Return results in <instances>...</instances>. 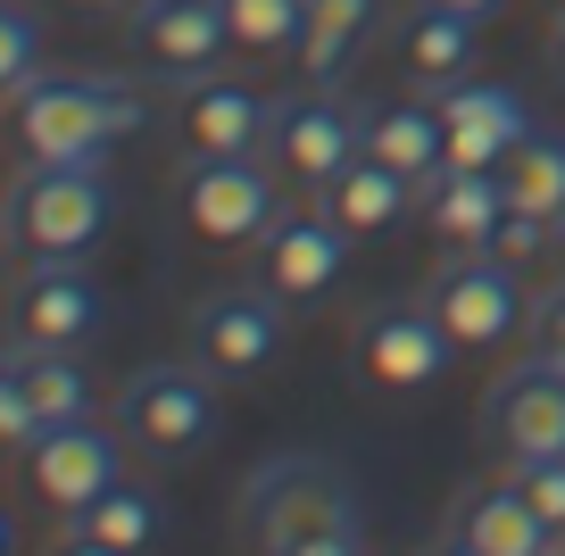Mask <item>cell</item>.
Masks as SVG:
<instances>
[{
	"label": "cell",
	"mask_w": 565,
	"mask_h": 556,
	"mask_svg": "<svg viewBox=\"0 0 565 556\" xmlns=\"http://www.w3.org/2000/svg\"><path fill=\"white\" fill-rule=\"evenodd\" d=\"M508 167H441V174H424L416 183V216L433 242L449 249H491L499 216H508Z\"/></svg>",
	"instance_id": "19"
},
{
	"label": "cell",
	"mask_w": 565,
	"mask_h": 556,
	"mask_svg": "<svg viewBox=\"0 0 565 556\" xmlns=\"http://www.w3.org/2000/svg\"><path fill=\"white\" fill-rule=\"evenodd\" d=\"M233 51H300L308 0H225Z\"/></svg>",
	"instance_id": "26"
},
{
	"label": "cell",
	"mask_w": 565,
	"mask_h": 556,
	"mask_svg": "<svg viewBox=\"0 0 565 556\" xmlns=\"http://www.w3.org/2000/svg\"><path fill=\"white\" fill-rule=\"evenodd\" d=\"M458 357H466L458 332L433 308H374L366 324H358V365H366V383H383V391H433Z\"/></svg>",
	"instance_id": "14"
},
{
	"label": "cell",
	"mask_w": 565,
	"mask_h": 556,
	"mask_svg": "<svg viewBox=\"0 0 565 556\" xmlns=\"http://www.w3.org/2000/svg\"><path fill=\"white\" fill-rule=\"evenodd\" d=\"M350 242H358V233L341 225L324 200H317V209H282L275 225L258 233V282L275 299H291V308H308V299H324L341 282Z\"/></svg>",
	"instance_id": "9"
},
{
	"label": "cell",
	"mask_w": 565,
	"mask_h": 556,
	"mask_svg": "<svg viewBox=\"0 0 565 556\" xmlns=\"http://www.w3.org/2000/svg\"><path fill=\"white\" fill-rule=\"evenodd\" d=\"M67 9H134V0H67Z\"/></svg>",
	"instance_id": "33"
},
{
	"label": "cell",
	"mask_w": 565,
	"mask_h": 556,
	"mask_svg": "<svg viewBox=\"0 0 565 556\" xmlns=\"http://www.w3.org/2000/svg\"><path fill=\"white\" fill-rule=\"evenodd\" d=\"M275 108L282 100L233 84V75H209V84L183 92V150H192V158H266V141H275Z\"/></svg>",
	"instance_id": "18"
},
{
	"label": "cell",
	"mask_w": 565,
	"mask_h": 556,
	"mask_svg": "<svg viewBox=\"0 0 565 556\" xmlns=\"http://www.w3.org/2000/svg\"><path fill=\"white\" fill-rule=\"evenodd\" d=\"M233 539L275 556H358L366 548V499H358L350 466L317 449H282L249 466L242 499H233Z\"/></svg>",
	"instance_id": "1"
},
{
	"label": "cell",
	"mask_w": 565,
	"mask_h": 556,
	"mask_svg": "<svg viewBox=\"0 0 565 556\" xmlns=\"http://www.w3.org/2000/svg\"><path fill=\"white\" fill-rule=\"evenodd\" d=\"M18 150L25 158H108L125 133H141V92L117 75H42L18 100Z\"/></svg>",
	"instance_id": "2"
},
{
	"label": "cell",
	"mask_w": 565,
	"mask_h": 556,
	"mask_svg": "<svg viewBox=\"0 0 565 556\" xmlns=\"http://www.w3.org/2000/svg\"><path fill=\"white\" fill-rule=\"evenodd\" d=\"M108 299L84 275V258H18V291H9V341L34 349H84L100 341Z\"/></svg>",
	"instance_id": "8"
},
{
	"label": "cell",
	"mask_w": 565,
	"mask_h": 556,
	"mask_svg": "<svg viewBox=\"0 0 565 556\" xmlns=\"http://www.w3.org/2000/svg\"><path fill=\"white\" fill-rule=\"evenodd\" d=\"M366 158H383V167H399L407 183H424V174L449 167V117L441 100L424 92V100H391L366 117Z\"/></svg>",
	"instance_id": "21"
},
{
	"label": "cell",
	"mask_w": 565,
	"mask_h": 556,
	"mask_svg": "<svg viewBox=\"0 0 565 556\" xmlns=\"http://www.w3.org/2000/svg\"><path fill=\"white\" fill-rule=\"evenodd\" d=\"M548 67L565 75V9H557V34H548Z\"/></svg>",
	"instance_id": "32"
},
{
	"label": "cell",
	"mask_w": 565,
	"mask_h": 556,
	"mask_svg": "<svg viewBox=\"0 0 565 556\" xmlns=\"http://www.w3.org/2000/svg\"><path fill=\"white\" fill-rule=\"evenodd\" d=\"M275 158H192L183 167V225L216 249H249L282 216Z\"/></svg>",
	"instance_id": "5"
},
{
	"label": "cell",
	"mask_w": 565,
	"mask_h": 556,
	"mask_svg": "<svg viewBox=\"0 0 565 556\" xmlns=\"http://www.w3.org/2000/svg\"><path fill=\"white\" fill-rule=\"evenodd\" d=\"M532 349L565 365V282H548V291L532 299Z\"/></svg>",
	"instance_id": "30"
},
{
	"label": "cell",
	"mask_w": 565,
	"mask_h": 556,
	"mask_svg": "<svg viewBox=\"0 0 565 556\" xmlns=\"http://www.w3.org/2000/svg\"><path fill=\"white\" fill-rule=\"evenodd\" d=\"M557 249H565V225H557Z\"/></svg>",
	"instance_id": "34"
},
{
	"label": "cell",
	"mask_w": 565,
	"mask_h": 556,
	"mask_svg": "<svg viewBox=\"0 0 565 556\" xmlns=\"http://www.w3.org/2000/svg\"><path fill=\"white\" fill-rule=\"evenodd\" d=\"M441 9H466V18H482V25H491L499 9H508V0H441Z\"/></svg>",
	"instance_id": "31"
},
{
	"label": "cell",
	"mask_w": 565,
	"mask_h": 556,
	"mask_svg": "<svg viewBox=\"0 0 565 556\" xmlns=\"http://www.w3.org/2000/svg\"><path fill=\"white\" fill-rule=\"evenodd\" d=\"M433 100H441V117H449V167H508V158L541 133L515 84H475V75H458V84H441Z\"/></svg>",
	"instance_id": "17"
},
{
	"label": "cell",
	"mask_w": 565,
	"mask_h": 556,
	"mask_svg": "<svg viewBox=\"0 0 565 556\" xmlns=\"http://www.w3.org/2000/svg\"><path fill=\"white\" fill-rule=\"evenodd\" d=\"M0 84H9V100H18L25 84H42V18L25 0L0 9Z\"/></svg>",
	"instance_id": "27"
},
{
	"label": "cell",
	"mask_w": 565,
	"mask_h": 556,
	"mask_svg": "<svg viewBox=\"0 0 565 556\" xmlns=\"http://www.w3.org/2000/svg\"><path fill=\"white\" fill-rule=\"evenodd\" d=\"M374 18H383V0H308V25H300V67L308 84H341L366 51Z\"/></svg>",
	"instance_id": "23"
},
{
	"label": "cell",
	"mask_w": 565,
	"mask_h": 556,
	"mask_svg": "<svg viewBox=\"0 0 565 556\" xmlns=\"http://www.w3.org/2000/svg\"><path fill=\"white\" fill-rule=\"evenodd\" d=\"M508 473L532 490V506L557 523V548H565V457H541V466H508Z\"/></svg>",
	"instance_id": "28"
},
{
	"label": "cell",
	"mask_w": 565,
	"mask_h": 556,
	"mask_svg": "<svg viewBox=\"0 0 565 556\" xmlns=\"http://www.w3.org/2000/svg\"><path fill=\"white\" fill-rule=\"evenodd\" d=\"M75 416H92V374L75 365V349L9 341V357H0V440L25 457L42 432H58Z\"/></svg>",
	"instance_id": "6"
},
{
	"label": "cell",
	"mask_w": 565,
	"mask_h": 556,
	"mask_svg": "<svg viewBox=\"0 0 565 556\" xmlns=\"http://www.w3.org/2000/svg\"><path fill=\"white\" fill-rule=\"evenodd\" d=\"M508 200L524 216H541V225H565V133L541 125V133L508 158Z\"/></svg>",
	"instance_id": "25"
},
{
	"label": "cell",
	"mask_w": 565,
	"mask_h": 556,
	"mask_svg": "<svg viewBox=\"0 0 565 556\" xmlns=\"http://www.w3.org/2000/svg\"><path fill=\"white\" fill-rule=\"evenodd\" d=\"M317 200L358 233V242H366V233H391L399 216H416V183H407L399 167H383V158H358V167L341 174V183H324Z\"/></svg>",
	"instance_id": "24"
},
{
	"label": "cell",
	"mask_w": 565,
	"mask_h": 556,
	"mask_svg": "<svg viewBox=\"0 0 565 556\" xmlns=\"http://www.w3.org/2000/svg\"><path fill=\"white\" fill-rule=\"evenodd\" d=\"M125 424H100V416H75L58 424V432H42L34 449H25V482H34L42 506H58V515H75V506H92L108 482H125Z\"/></svg>",
	"instance_id": "11"
},
{
	"label": "cell",
	"mask_w": 565,
	"mask_h": 556,
	"mask_svg": "<svg viewBox=\"0 0 565 556\" xmlns=\"http://www.w3.org/2000/svg\"><path fill=\"white\" fill-rule=\"evenodd\" d=\"M424 308L458 332V349H499V341H515V332L532 324L524 282H515V258H499V249H458V258L433 275Z\"/></svg>",
	"instance_id": "7"
},
{
	"label": "cell",
	"mask_w": 565,
	"mask_h": 556,
	"mask_svg": "<svg viewBox=\"0 0 565 556\" xmlns=\"http://www.w3.org/2000/svg\"><path fill=\"white\" fill-rule=\"evenodd\" d=\"M266 158H275L291 183L324 192V183H341V174L366 158V117H358V108H341V100H282Z\"/></svg>",
	"instance_id": "16"
},
{
	"label": "cell",
	"mask_w": 565,
	"mask_h": 556,
	"mask_svg": "<svg viewBox=\"0 0 565 556\" xmlns=\"http://www.w3.org/2000/svg\"><path fill=\"white\" fill-rule=\"evenodd\" d=\"M557 9H565V0H557Z\"/></svg>",
	"instance_id": "35"
},
{
	"label": "cell",
	"mask_w": 565,
	"mask_h": 556,
	"mask_svg": "<svg viewBox=\"0 0 565 556\" xmlns=\"http://www.w3.org/2000/svg\"><path fill=\"white\" fill-rule=\"evenodd\" d=\"M117 424L134 432V449L141 457H159V466H175V457H192V449H209L216 440V365H183V357H167V365H141L134 383L117 391Z\"/></svg>",
	"instance_id": "4"
},
{
	"label": "cell",
	"mask_w": 565,
	"mask_h": 556,
	"mask_svg": "<svg viewBox=\"0 0 565 556\" xmlns=\"http://www.w3.org/2000/svg\"><path fill=\"white\" fill-rule=\"evenodd\" d=\"M134 42L150 58L159 84H209L216 67L233 58V25L225 0H134Z\"/></svg>",
	"instance_id": "12"
},
{
	"label": "cell",
	"mask_w": 565,
	"mask_h": 556,
	"mask_svg": "<svg viewBox=\"0 0 565 556\" xmlns=\"http://www.w3.org/2000/svg\"><path fill=\"white\" fill-rule=\"evenodd\" d=\"M441 548L449 556H548L557 548V523L532 506V490L515 482V473H499V482L466 490V499L449 506Z\"/></svg>",
	"instance_id": "15"
},
{
	"label": "cell",
	"mask_w": 565,
	"mask_h": 556,
	"mask_svg": "<svg viewBox=\"0 0 565 556\" xmlns=\"http://www.w3.org/2000/svg\"><path fill=\"white\" fill-rule=\"evenodd\" d=\"M548 242H557V225H541V216H524V209H508V216H499V233H491V249H499V258H515V266L541 258Z\"/></svg>",
	"instance_id": "29"
},
{
	"label": "cell",
	"mask_w": 565,
	"mask_h": 556,
	"mask_svg": "<svg viewBox=\"0 0 565 556\" xmlns=\"http://www.w3.org/2000/svg\"><path fill=\"white\" fill-rule=\"evenodd\" d=\"M108 158H25L9 192V242L18 258H84L108 233Z\"/></svg>",
	"instance_id": "3"
},
{
	"label": "cell",
	"mask_w": 565,
	"mask_h": 556,
	"mask_svg": "<svg viewBox=\"0 0 565 556\" xmlns=\"http://www.w3.org/2000/svg\"><path fill=\"white\" fill-rule=\"evenodd\" d=\"M482 424H491L499 457L508 466H541V457H565V365L532 349L524 365H508L482 399Z\"/></svg>",
	"instance_id": "10"
},
{
	"label": "cell",
	"mask_w": 565,
	"mask_h": 556,
	"mask_svg": "<svg viewBox=\"0 0 565 556\" xmlns=\"http://www.w3.org/2000/svg\"><path fill=\"white\" fill-rule=\"evenodd\" d=\"M291 299H275L258 282V291H216L192 308V357L216 365L225 383H242V374H266V365L282 357V332H291Z\"/></svg>",
	"instance_id": "13"
},
{
	"label": "cell",
	"mask_w": 565,
	"mask_h": 556,
	"mask_svg": "<svg viewBox=\"0 0 565 556\" xmlns=\"http://www.w3.org/2000/svg\"><path fill=\"white\" fill-rule=\"evenodd\" d=\"M159 532H167V499L141 482H108L92 506L58 515V548H84V556H141L159 548Z\"/></svg>",
	"instance_id": "20"
},
{
	"label": "cell",
	"mask_w": 565,
	"mask_h": 556,
	"mask_svg": "<svg viewBox=\"0 0 565 556\" xmlns=\"http://www.w3.org/2000/svg\"><path fill=\"white\" fill-rule=\"evenodd\" d=\"M475 34H482V18L441 9V0H416V18L399 25V58H407V75H416L424 92H441V84H458V75H475Z\"/></svg>",
	"instance_id": "22"
}]
</instances>
